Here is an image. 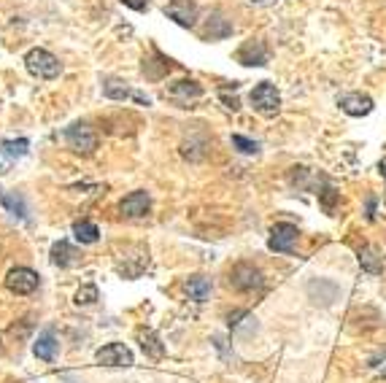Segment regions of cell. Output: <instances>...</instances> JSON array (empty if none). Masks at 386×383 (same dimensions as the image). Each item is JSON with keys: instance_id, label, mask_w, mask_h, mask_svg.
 Instances as JSON below:
<instances>
[{"instance_id": "obj_1", "label": "cell", "mask_w": 386, "mask_h": 383, "mask_svg": "<svg viewBox=\"0 0 386 383\" xmlns=\"http://www.w3.org/2000/svg\"><path fill=\"white\" fill-rule=\"evenodd\" d=\"M24 65H27V70H30V76H36V79H43V81H52L60 76L62 65L60 60L52 54V52H46V49H33V52H27V57H24Z\"/></svg>"}, {"instance_id": "obj_2", "label": "cell", "mask_w": 386, "mask_h": 383, "mask_svg": "<svg viewBox=\"0 0 386 383\" xmlns=\"http://www.w3.org/2000/svg\"><path fill=\"white\" fill-rule=\"evenodd\" d=\"M248 100H251V108L257 114H262V117H276L281 111V95H279L276 84H270V81H260L251 89Z\"/></svg>"}, {"instance_id": "obj_3", "label": "cell", "mask_w": 386, "mask_h": 383, "mask_svg": "<svg viewBox=\"0 0 386 383\" xmlns=\"http://www.w3.org/2000/svg\"><path fill=\"white\" fill-rule=\"evenodd\" d=\"M65 141L68 146L76 151V154H84V157H89V154H95L98 151V133L89 127V124H84V121H76V124H70L68 130H65Z\"/></svg>"}, {"instance_id": "obj_4", "label": "cell", "mask_w": 386, "mask_h": 383, "mask_svg": "<svg viewBox=\"0 0 386 383\" xmlns=\"http://www.w3.org/2000/svg\"><path fill=\"white\" fill-rule=\"evenodd\" d=\"M230 283H232V289H238V292L262 289V283H265L262 270L251 262H238L232 270H230Z\"/></svg>"}, {"instance_id": "obj_5", "label": "cell", "mask_w": 386, "mask_h": 383, "mask_svg": "<svg viewBox=\"0 0 386 383\" xmlns=\"http://www.w3.org/2000/svg\"><path fill=\"white\" fill-rule=\"evenodd\" d=\"M297 235H300V230L295 224H286V222L273 224L270 238H267V248L276 251V254H292V248L297 243Z\"/></svg>"}, {"instance_id": "obj_6", "label": "cell", "mask_w": 386, "mask_h": 383, "mask_svg": "<svg viewBox=\"0 0 386 383\" xmlns=\"http://www.w3.org/2000/svg\"><path fill=\"white\" fill-rule=\"evenodd\" d=\"M38 273L36 270H30V267H14L8 276H6V289L8 292H14V294H33L36 289H38Z\"/></svg>"}, {"instance_id": "obj_7", "label": "cell", "mask_w": 386, "mask_h": 383, "mask_svg": "<svg viewBox=\"0 0 386 383\" xmlns=\"http://www.w3.org/2000/svg\"><path fill=\"white\" fill-rule=\"evenodd\" d=\"M95 359L101 364H105V367H130L133 364V351L124 343H108L103 345V348H98Z\"/></svg>"}, {"instance_id": "obj_8", "label": "cell", "mask_w": 386, "mask_h": 383, "mask_svg": "<svg viewBox=\"0 0 386 383\" xmlns=\"http://www.w3.org/2000/svg\"><path fill=\"white\" fill-rule=\"evenodd\" d=\"M165 17L173 20L176 24H181V27H195V22H198V6L192 0H170L165 6Z\"/></svg>"}, {"instance_id": "obj_9", "label": "cell", "mask_w": 386, "mask_h": 383, "mask_svg": "<svg viewBox=\"0 0 386 383\" xmlns=\"http://www.w3.org/2000/svg\"><path fill=\"white\" fill-rule=\"evenodd\" d=\"M200 95H203V87L192 79L176 81V84H170L168 92H165V98H170V100L179 103V105H189L192 100H198Z\"/></svg>"}, {"instance_id": "obj_10", "label": "cell", "mask_w": 386, "mask_h": 383, "mask_svg": "<svg viewBox=\"0 0 386 383\" xmlns=\"http://www.w3.org/2000/svg\"><path fill=\"white\" fill-rule=\"evenodd\" d=\"M149 208H151V197L146 195V192H130L122 202H119V211H122V216L127 219H141L149 213Z\"/></svg>"}, {"instance_id": "obj_11", "label": "cell", "mask_w": 386, "mask_h": 383, "mask_svg": "<svg viewBox=\"0 0 386 383\" xmlns=\"http://www.w3.org/2000/svg\"><path fill=\"white\" fill-rule=\"evenodd\" d=\"M341 111L348 114V117H367V114L373 111V98H370V95H362V92L343 95V98H341Z\"/></svg>"}, {"instance_id": "obj_12", "label": "cell", "mask_w": 386, "mask_h": 383, "mask_svg": "<svg viewBox=\"0 0 386 383\" xmlns=\"http://www.w3.org/2000/svg\"><path fill=\"white\" fill-rule=\"evenodd\" d=\"M103 95H105L108 100H127V98H133V100L149 105V98H143V95H138V92H133V89H130V87L119 79H105L103 81Z\"/></svg>"}, {"instance_id": "obj_13", "label": "cell", "mask_w": 386, "mask_h": 383, "mask_svg": "<svg viewBox=\"0 0 386 383\" xmlns=\"http://www.w3.org/2000/svg\"><path fill=\"white\" fill-rule=\"evenodd\" d=\"M57 335L52 332V329H46L38 335V340L33 345V354L41 359V362H54V356H57Z\"/></svg>"}, {"instance_id": "obj_14", "label": "cell", "mask_w": 386, "mask_h": 383, "mask_svg": "<svg viewBox=\"0 0 386 383\" xmlns=\"http://www.w3.org/2000/svg\"><path fill=\"white\" fill-rule=\"evenodd\" d=\"M238 60L244 65H265L267 62V46L262 40H246L238 52Z\"/></svg>"}, {"instance_id": "obj_15", "label": "cell", "mask_w": 386, "mask_h": 383, "mask_svg": "<svg viewBox=\"0 0 386 383\" xmlns=\"http://www.w3.org/2000/svg\"><path fill=\"white\" fill-rule=\"evenodd\" d=\"M184 292L189 294V300L205 303L211 297V281L203 278V276H192V278H186V283H184Z\"/></svg>"}, {"instance_id": "obj_16", "label": "cell", "mask_w": 386, "mask_h": 383, "mask_svg": "<svg viewBox=\"0 0 386 383\" xmlns=\"http://www.w3.org/2000/svg\"><path fill=\"white\" fill-rule=\"evenodd\" d=\"M138 340H141V348L146 356H151V359H163L165 356V345H163V340L157 338L154 329H141V332H138Z\"/></svg>"}, {"instance_id": "obj_17", "label": "cell", "mask_w": 386, "mask_h": 383, "mask_svg": "<svg viewBox=\"0 0 386 383\" xmlns=\"http://www.w3.org/2000/svg\"><path fill=\"white\" fill-rule=\"evenodd\" d=\"M359 264H362V270L370 273V276H378L381 270H384V257L378 254V248L376 246H365V248H359Z\"/></svg>"}, {"instance_id": "obj_18", "label": "cell", "mask_w": 386, "mask_h": 383, "mask_svg": "<svg viewBox=\"0 0 386 383\" xmlns=\"http://www.w3.org/2000/svg\"><path fill=\"white\" fill-rule=\"evenodd\" d=\"M76 248L70 246L68 241H60L52 246V262L57 264V267H70V264L76 262Z\"/></svg>"}, {"instance_id": "obj_19", "label": "cell", "mask_w": 386, "mask_h": 383, "mask_svg": "<svg viewBox=\"0 0 386 383\" xmlns=\"http://www.w3.org/2000/svg\"><path fill=\"white\" fill-rule=\"evenodd\" d=\"M73 235H76V241L79 243L89 246V243H98L101 230H98V224H92V222H76L73 224Z\"/></svg>"}, {"instance_id": "obj_20", "label": "cell", "mask_w": 386, "mask_h": 383, "mask_svg": "<svg viewBox=\"0 0 386 383\" xmlns=\"http://www.w3.org/2000/svg\"><path fill=\"white\" fill-rule=\"evenodd\" d=\"M0 202H3V208H6L8 213H14V216H20V219L27 216V205H24V200H22L20 195H14V192H3V195H0Z\"/></svg>"}, {"instance_id": "obj_21", "label": "cell", "mask_w": 386, "mask_h": 383, "mask_svg": "<svg viewBox=\"0 0 386 383\" xmlns=\"http://www.w3.org/2000/svg\"><path fill=\"white\" fill-rule=\"evenodd\" d=\"M98 300H101V292H98V286L87 283V286H82V289L76 292V300H73V303H76V305H95Z\"/></svg>"}, {"instance_id": "obj_22", "label": "cell", "mask_w": 386, "mask_h": 383, "mask_svg": "<svg viewBox=\"0 0 386 383\" xmlns=\"http://www.w3.org/2000/svg\"><path fill=\"white\" fill-rule=\"evenodd\" d=\"M230 33H232V24H227V22L219 20V17L208 22V30H205V36H208L211 40H214V38H224V36H230Z\"/></svg>"}, {"instance_id": "obj_23", "label": "cell", "mask_w": 386, "mask_h": 383, "mask_svg": "<svg viewBox=\"0 0 386 383\" xmlns=\"http://www.w3.org/2000/svg\"><path fill=\"white\" fill-rule=\"evenodd\" d=\"M27 146H30V141H24V138H20V141H3L0 143L3 154H8V157H22V154H27Z\"/></svg>"}, {"instance_id": "obj_24", "label": "cell", "mask_w": 386, "mask_h": 383, "mask_svg": "<svg viewBox=\"0 0 386 383\" xmlns=\"http://www.w3.org/2000/svg\"><path fill=\"white\" fill-rule=\"evenodd\" d=\"M338 200H341V195H338L335 189H329V186H327L325 192H319V202H322V208H325L327 213H332V211H335Z\"/></svg>"}, {"instance_id": "obj_25", "label": "cell", "mask_w": 386, "mask_h": 383, "mask_svg": "<svg viewBox=\"0 0 386 383\" xmlns=\"http://www.w3.org/2000/svg\"><path fill=\"white\" fill-rule=\"evenodd\" d=\"M232 146H235L238 151H244V154H257V151H260L257 141H248L244 135H232Z\"/></svg>"}, {"instance_id": "obj_26", "label": "cell", "mask_w": 386, "mask_h": 383, "mask_svg": "<svg viewBox=\"0 0 386 383\" xmlns=\"http://www.w3.org/2000/svg\"><path fill=\"white\" fill-rule=\"evenodd\" d=\"M122 6H127V8H133V11H146L149 8V0H119Z\"/></svg>"}, {"instance_id": "obj_27", "label": "cell", "mask_w": 386, "mask_h": 383, "mask_svg": "<svg viewBox=\"0 0 386 383\" xmlns=\"http://www.w3.org/2000/svg\"><path fill=\"white\" fill-rule=\"evenodd\" d=\"M378 170H381V176L386 179V160H381V165H378Z\"/></svg>"}, {"instance_id": "obj_28", "label": "cell", "mask_w": 386, "mask_h": 383, "mask_svg": "<svg viewBox=\"0 0 386 383\" xmlns=\"http://www.w3.org/2000/svg\"><path fill=\"white\" fill-rule=\"evenodd\" d=\"M251 3H265V0H251Z\"/></svg>"}]
</instances>
